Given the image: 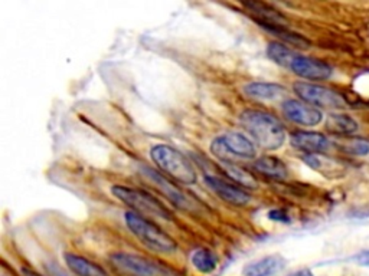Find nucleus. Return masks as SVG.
Listing matches in <instances>:
<instances>
[{
	"instance_id": "16",
	"label": "nucleus",
	"mask_w": 369,
	"mask_h": 276,
	"mask_svg": "<svg viewBox=\"0 0 369 276\" xmlns=\"http://www.w3.org/2000/svg\"><path fill=\"white\" fill-rule=\"evenodd\" d=\"M254 169L270 178H276V180H284L288 176V170L283 161L277 157L271 156L257 160L254 163Z\"/></svg>"
},
{
	"instance_id": "1",
	"label": "nucleus",
	"mask_w": 369,
	"mask_h": 276,
	"mask_svg": "<svg viewBox=\"0 0 369 276\" xmlns=\"http://www.w3.org/2000/svg\"><path fill=\"white\" fill-rule=\"evenodd\" d=\"M241 124L266 150H277L284 144L286 129L280 120L260 109H246L241 114Z\"/></svg>"
},
{
	"instance_id": "13",
	"label": "nucleus",
	"mask_w": 369,
	"mask_h": 276,
	"mask_svg": "<svg viewBox=\"0 0 369 276\" xmlns=\"http://www.w3.org/2000/svg\"><path fill=\"white\" fill-rule=\"evenodd\" d=\"M286 266V261L280 255H270L248 264L243 269L244 276H272Z\"/></svg>"
},
{
	"instance_id": "14",
	"label": "nucleus",
	"mask_w": 369,
	"mask_h": 276,
	"mask_svg": "<svg viewBox=\"0 0 369 276\" xmlns=\"http://www.w3.org/2000/svg\"><path fill=\"white\" fill-rule=\"evenodd\" d=\"M248 13H251L254 18L260 22L261 26L264 25H277V26H284L286 25V18L277 10L268 3L264 2H248L243 5Z\"/></svg>"
},
{
	"instance_id": "12",
	"label": "nucleus",
	"mask_w": 369,
	"mask_h": 276,
	"mask_svg": "<svg viewBox=\"0 0 369 276\" xmlns=\"http://www.w3.org/2000/svg\"><path fill=\"white\" fill-rule=\"evenodd\" d=\"M146 174H148V177L150 178V180L154 183V186L160 191H162L173 204H176L181 209L192 207V200L186 196V194L181 189L173 186L169 180H166L163 176H160L159 173H156L153 170H146Z\"/></svg>"
},
{
	"instance_id": "18",
	"label": "nucleus",
	"mask_w": 369,
	"mask_h": 276,
	"mask_svg": "<svg viewBox=\"0 0 369 276\" xmlns=\"http://www.w3.org/2000/svg\"><path fill=\"white\" fill-rule=\"evenodd\" d=\"M264 28H266V30L270 32V34H272L276 38L281 39L283 42L288 43L290 46L301 47V50H306V47L310 46V42L306 38H303L301 35L295 34V32H292V30H288L286 26L264 25Z\"/></svg>"
},
{
	"instance_id": "9",
	"label": "nucleus",
	"mask_w": 369,
	"mask_h": 276,
	"mask_svg": "<svg viewBox=\"0 0 369 276\" xmlns=\"http://www.w3.org/2000/svg\"><path fill=\"white\" fill-rule=\"evenodd\" d=\"M205 184L210 187L219 199L232 206H246L250 202L248 194L235 184H231L215 176H206Z\"/></svg>"
},
{
	"instance_id": "10",
	"label": "nucleus",
	"mask_w": 369,
	"mask_h": 276,
	"mask_svg": "<svg viewBox=\"0 0 369 276\" xmlns=\"http://www.w3.org/2000/svg\"><path fill=\"white\" fill-rule=\"evenodd\" d=\"M288 70L304 79H312V81L328 79L332 76L333 72L328 63L301 55H296Z\"/></svg>"
},
{
	"instance_id": "7",
	"label": "nucleus",
	"mask_w": 369,
	"mask_h": 276,
	"mask_svg": "<svg viewBox=\"0 0 369 276\" xmlns=\"http://www.w3.org/2000/svg\"><path fill=\"white\" fill-rule=\"evenodd\" d=\"M111 264L128 276H157L160 272L149 259L133 253H116L111 256Z\"/></svg>"
},
{
	"instance_id": "4",
	"label": "nucleus",
	"mask_w": 369,
	"mask_h": 276,
	"mask_svg": "<svg viewBox=\"0 0 369 276\" xmlns=\"http://www.w3.org/2000/svg\"><path fill=\"white\" fill-rule=\"evenodd\" d=\"M111 193L114 194L116 199L123 202L126 206L132 207L136 213H139L143 217L148 216L165 220L172 219L169 210L146 191L124 186H114L111 189Z\"/></svg>"
},
{
	"instance_id": "20",
	"label": "nucleus",
	"mask_w": 369,
	"mask_h": 276,
	"mask_svg": "<svg viewBox=\"0 0 369 276\" xmlns=\"http://www.w3.org/2000/svg\"><path fill=\"white\" fill-rule=\"evenodd\" d=\"M192 265L201 273H211L218 266V259L211 251L198 249L192 255Z\"/></svg>"
},
{
	"instance_id": "8",
	"label": "nucleus",
	"mask_w": 369,
	"mask_h": 276,
	"mask_svg": "<svg viewBox=\"0 0 369 276\" xmlns=\"http://www.w3.org/2000/svg\"><path fill=\"white\" fill-rule=\"evenodd\" d=\"M281 109H283V114L286 116V118H288L299 125L313 127V125L320 124L323 120V114L320 112V109H317L316 107H313L308 103L288 100L283 104Z\"/></svg>"
},
{
	"instance_id": "19",
	"label": "nucleus",
	"mask_w": 369,
	"mask_h": 276,
	"mask_svg": "<svg viewBox=\"0 0 369 276\" xmlns=\"http://www.w3.org/2000/svg\"><path fill=\"white\" fill-rule=\"evenodd\" d=\"M267 55L272 62H276L277 65H280V67L290 68V65L297 54L293 52L292 50H288V47L283 43L272 42L267 47Z\"/></svg>"
},
{
	"instance_id": "3",
	"label": "nucleus",
	"mask_w": 369,
	"mask_h": 276,
	"mask_svg": "<svg viewBox=\"0 0 369 276\" xmlns=\"http://www.w3.org/2000/svg\"><path fill=\"white\" fill-rule=\"evenodd\" d=\"M124 220L130 232L152 251L170 253L176 249L174 240L163 231H160L153 222L148 220V217H143L136 212H126Z\"/></svg>"
},
{
	"instance_id": "24",
	"label": "nucleus",
	"mask_w": 369,
	"mask_h": 276,
	"mask_svg": "<svg viewBox=\"0 0 369 276\" xmlns=\"http://www.w3.org/2000/svg\"><path fill=\"white\" fill-rule=\"evenodd\" d=\"M288 276H313V273L309 269H300V270L290 273Z\"/></svg>"
},
{
	"instance_id": "2",
	"label": "nucleus",
	"mask_w": 369,
	"mask_h": 276,
	"mask_svg": "<svg viewBox=\"0 0 369 276\" xmlns=\"http://www.w3.org/2000/svg\"><path fill=\"white\" fill-rule=\"evenodd\" d=\"M150 156L156 166L182 184L197 183V171L190 161L170 145L159 144L152 149Z\"/></svg>"
},
{
	"instance_id": "22",
	"label": "nucleus",
	"mask_w": 369,
	"mask_h": 276,
	"mask_svg": "<svg viewBox=\"0 0 369 276\" xmlns=\"http://www.w3.org/2000/svg\"><path fill=\"white\" fill-rule=\"evenodd\" d=\"M226 171L232 178V180L235 183H238L239 186H243L246 189H255L257 187V180L254 178V176H251L244 169L234 166V164H227Z\"/></svg>"
},
{
	"instance_id": "6",
	"label": "nucleus",
	"mask_w": 369,
	"mask_h": 276,
	"mask_svg": "<svg viewBox=\"0 0 369 276\" xmlns=\"http://www.w3.org/2000/svg\"><path fill=\"white\" fill-rule=\"evenodd\" d=\"M295 92L300 100L316 107L325 108H341L345 105L342 96L326 87L309 84V83H296L293 85Z\"/></svg>"
},
{
	"instance_id": "11",
	"label": "nucleus",
	"mask_w": 369,
	"mask_h": 276,
	"mask_svg": "<svg viewBox=\"0 0 369 276\" xmlns=\"http://www.w3.org/2000/svg\"><path fill=\"white\" fill-rule=\"evenodd\" d=\"M290 142L295 149L308 154H322L329 150V140L320 133L297 131L292 136Z\"/></svg>"
},
{
	"instance_id": "15",
	"label": "nucleus",
	"mask_w": 369,
	"mask_h": 276,
	"mask_svg": "<svg viewBox=\"0 0 369 276\" xmlns=\"http://www.w3.org/2000/svg\"><path fill=\"white\" fill-rule=\"evenodd\" d=\"M66 264L78 276H108L107 272L88 259L74 253L66 255Z\"/></svg>"
},
{
	"instance_id": "5",
	"label": "nucleus",
	"mask_w": 369,
	"mask_h": 276,
	"mask_svg": "<svg viewBox=\"0 0 369 276\" xmlns=\"http://www.w3.org/2000/svg\"><path fill=\"white\" fill-rule=\"evenodd\" d=\"M211 153L221 161L231 164L237 158H254V142L241 133H230L217 137L211 144Z\"/></svg>"
},
{
	"instance_id": "21",
	"label": "nucleus",
	"mask_w": 369,
	"mask_h": 276,
	"mask_svg": "<svg viewBox=\"0 0 369 276\" xmlns=\"http://www.w3.org/2000/svg\"><path fill=\"white\" fill-rule=\"evenodd\" d=\"M357 128V123L345 114H332L328 120V129L336 134L355 133Z\"/></svg>"
},
{
	"instance_id": "17",
	"label": "nucleus",
	"mask_w": 369,
	"mask_h": 276,
	"mask_svg": "<svg viewBox=\"0 0 369 276\" xmlns=\"http://www.w3.org/2000/svg\"><path fill=\"white\" fill-rule=\"evenodd\" d=\"M244 92L247 96L252 100H276L280 95L286 92V89L279 84H270V83H251L246 85Z\"/></svg>"
},
{
	"instance_id": "23",
	"label": "nucleus",
	"mask_w": 369,
	"mask_h": 276,
	"mask_svg": "<svg viewBox=\"0 0 369 276\" xmlns=\"http://www.w3.org/2000/svg\"><path fill=\"white\" fill-rule=\"evenodd\" d=\"M358 262H359L361 265L369 266V252H362V253L358 256Z\"/></svg>"
},
{
	"instance_id": "25",
	"label": "nucleus",
	"mask_w": 369,
	"mask_h": 276,
	"mask_svg": "<svg viewBox=\"0 0 369 276\" xmlns=\"http://www.w3.org/2000/svg\"><path fill=\"white\" fill-rule=\"evenodd\" d=\"M22 273H23V276H42V275H39V273H37V272H34V270H30V269H28V268L22 269Z\"/></svg>"
}]
</instances>
